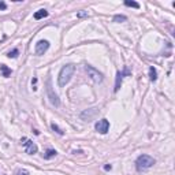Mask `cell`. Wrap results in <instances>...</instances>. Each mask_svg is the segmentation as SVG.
<instances>
[{"instance_id": "obj_7", "label": "cell", "mask_w": 175, "mask_h": 175, "mask_svg": "<svg viewBox=\"0 0 175 175\" xmlns=\"http://www.w3.org/2000/svg\"><path fill=\"white\" fill-rule=\"evenodd\" d=\"M49 48V41H47V40H40L37 44H36V53H37L38 56H41L44 55L47 51Z\"/></svg>"}, {"instance_id": "obj_17", "label": "cell", "mask_w": 175, "mask_h": 175, "mask_svg": "<svg viewBox=\"0 0 175 175\" xmlns=\"http://www.w3.org/2000/svg\"><path fill=\"white\" fill-rule=\"evenodd\" d=\"M126 19L127 18H126L125 15H115V17H114V22H118L119 23V22H125Z\"/></svg>"}, {"instance_id": "obj_19", "label": "cell", "mask_w": 175, "mask_h": 175, "mask_svg": "<svg viewBox=\"0 0 175 175\" xmlns=\"http://www.w3.org/2000/svg\"><path fill=\"white\" fill-rule=\"evenodd\" d=\"M36 83H37V78H33L31 79V85H33V90H36L37 88H36Z\"/></svg>"}, {"instance_id": "obj_20", "label": "cell", "mask_w": 175, "mask_h": 175, "mask_svg": "<svg viewBox=\"0 0 175 175\" xmlns=\"http://www.w3.org/2000/svg\"><path fill=\"white\" fill-rule=\"evenodd\" d=\"M7 8V4L4 1H0V10H6Z\"/></svg>"}, {"instance_id": "obj_1", "label": "cell", "mask_w": 175, "mask_h": 175, "mask_svg": "<svg viewBox=\"0 0 175 175\" xmlns=\"http://www.w3.org/2000/svg\"><path fill=\"white\" fill-rule=\"evenodd\" d=\"M75 71V66L74 64H66V66H63L62 70H60V73H59V77H57V82H59V86L63 88L66 86L69 81L71 79V77L74 74Z\"/></svg>"}, {"instance_id": "obj_8", "label": "cell", "mask_w": 175, "mask_h": 175, "mask_svg": "<svg viewBox=\"0 0 175 175\" xmlns=\"http://www.w3.org/2000/svg\"><path fill=\"white\" fill-rule=\"evenodd\" d=\"M96 130L99 131V133H101V134H106L107 131L110 130V122L107 120V119H101V120H99L97 123H96Z\"/></svg>"}, {"instance_id": "obj_5", "label": "cell", "mask_w": 175, "mask_h": 175, "mask_svg": "<svg viewBox=\"0 0 175 175\" xmlns=\"http://www.w3.org/2000/svg\"><path fill=\"white\" fill-rule=\"evenodd\" d=\"M22 144H23V146H25L26 153H29V155H34V153H37V145L34 144L31 140L22 138Z\"/></svg>"}, {"instance_id": "obj_21", "label": "cell", "mask_w": 175, "mask_h": 175, "mask_svg": "<svg viewBox=\"0 0 175 175\" xmlns=\"http://www.w3.org/2000/svg\"><path fill=\"white\" fill-rule=\"evenodd\" d=\"M18 175H29V174H27L26 171H19V172H18Z\"/></svg>"}, {"instance_id": "obj_9", "label": "cell", "mask_w": 175, "mask_h": 175, "mask_svg": "<svg viewBox=\"0 0 175 175\" xmlns=\"http://www.w3.org/2000/svg\"><path fill=\"white\" fill-rule=\"evenodd\" d=\"M96 114H97V108H90V110H88V111H83V112L81 114V118L89 122V120L93 118V116H96Z\"/></svg>"}, {"instance_id": "obj_2", "label": "cell", "mask_w": 175, "mask_h": 175, "mask_svg": "<svg viewBox=\"0 0 175 175\" xmlns=\"http://www.w3.org/2000/svg\"><path fill=\"white\" fill-rule=\"evenodd\" d=\"M155 164V159L149 155H141L136 160V168L137 171H146Z\"/></svg>"}, {"instance_id": "obj_16", "label": "cell", "mask_w": 175, "mask_h": 175, "mask_svg": "<svg viewBox=\"0 0 175 175\" xmlns=\"http://www.w3.org/2000/svg\"><path fill=\"white\" fill-rule=\"evenodd\" d=\"M18 55H19V51L18 49H13V51H10V52L7 53V56H8V57H13V59L18 57Z\"/></svg>"}, {"instance_id": "obj_14", "label": "cell", "mask_w": 175, "mask_h": 175, "mask_svg": "<svg viewBox=\"0 0 175 175\" xmlns=\"http://www.w3.org/2000/svg\"><path fill=\"white\" fill-rule=\"evenodd\" d=\"M51 127H52V130H53V131H56L59 136H63V134H64V131H63L57 125H55V123H52V125H51Z\"/></svg>"}, {"instance_id": "obj_18", "label": "cell", "mask_w": 175, "mask_h": 175, "mask_svg": "<svg viewBox=\"0 0 175 175\" xmlns=\"http://www.w3.org/2000/svg\"><path fill=\"white\" fill-rule=\"evenodd\" d=\"M77 17H78V18H83V17H88V11H79V13L77 14Z\"/></svg>"}, {"instance_id": "obj_22", "label": "cell", "mask_w": 175, "mask_h": 175, "mask_svg": "<svg viewBox=\"0 0 175 175\" xmlns=\"http://www.w3.org/2000/svg\"><path fill=\"white\" fill-rule=\"evenodd\" d=\"M104 170H106V171H108V170H111V166H110V164H107V166H104Z\"/></svg>"}, {"instance_id": "obj_15", "label": "cell", "mask_w": 175, "mask_h": 175, "mask_svg": "<svg viewBox=\"0 0 175 175\" xmlns=\"http://www.w3.org/2000/svg\"><path fill=\"white\" fill-rule=\"evenodd\" d=\"M125 6L133 7V8H140V4H138V3H136V1H130V0H126V1H125Z\"/></svg>"}, {"instance_id": "obj_6", "label": "cell", "mask_w": 175, "mask_h": 175, "mask_svg": "<svg viewBox=\"0 0 175 175\" xmlns=\"http://www.w3.org/2000/svg\"><path fill=\"white\" fill-rule=\"evenodd\" d=\"M47 86H48V88H47V93H48V97H49L51 103H52L55 107H59V106H60V101H59V97L53 93L52 88H51V78L47 81Z\"/></svg>"}, {"instance_id": "obj_12", "label": "cell", "mask_w": 175, "mask_h": 175, "mask_svg": "<svg viewBox=\"0 0 175 175\" xmlns=\"http://www.w3.org/2000/svg\"><path fill=\"white\" fill-rule=\"evenodd\" d=\"M57 155V152L55 149H47L45 150V153H44V159H47V160H48V159H52V157H55Z\"/></svg>"}, {"instance_id": "obj_3", "label": "cell", "mask_w": 175, "mask_h": 175, "mask_svg": "<svg viewBox=\"0 0 175 175\" xmlns=\"http://www.w3.org/2000/svg\"><path fill=\"white\" fill-rule=\"evenodd\" d=\"M85 71L88 73V77H90V79L93 82H96V83H100L101 81H103V74H101L99 70H96L94 67H92V66H89V64H86L85 66Z\"/></svg>"}, {"instance_id": "obj_4", "label": "cell", "mask_w": 175, "mask_h": 175, "mask_svg": "<svg viewBox=\"0 0 175 175\" xmlns=\"http://www.w3.org/2000/svg\"><path fill=\"white\" fill-rule=\"evenodd\" d=\"M130 70L125 67V69L122 70V71H119L118 74H116V81H115V89H114V92H118L120 85H122V81H123V78H125L126 75H130Z\"/></svg>"}, {"instance_id": "obj_13", "label": "cell", "mask_w": 175, "mask_h": 175, "mask_svg": "<svg viewBox=\"0 0 175 175\" xmlns=\"http://www.w3.org/2000/svg\"><path fill=\"white\" fill-rule=\"evenodd\" d=\"M149 78H150V81L152 82H155L157 79V71H156V69L152 66L149 69Z\"/></svg>"}, {"instance_id": "obj_10", "label": "cell", "mask_w": 175, "mask_h": 175, "mask_svg": "<svg viewBox=\"0 0 175 175\" xmlns=\"http://www.w3.org/2000/svg\"><path fill=\"white\" fill-rule=\"evenodd\" d=\"M0 74L1 77H10V75L13 74V70L10 69V67H7L6 64H0Z\"/></svg>"}, {"instance_id": "obj_11", "label": "cell", "mask_w": 175, "mask_h": 175, "mask_svg": "<svg viewBox=\"0 0 175 175\" xmlns=\"http://www.w3.org/2000/svg\"><path fill=\"white\" fill-rule=\"evenodd\" d=\"M45 17H48V11L47 10H38L37 13H34V19L38 21V19L41 18H45Z\"/></svg>"}]
</instances>
